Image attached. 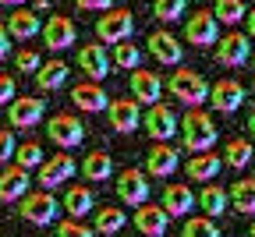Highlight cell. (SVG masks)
<instances>
[{"label":"cell","instance_id":"52a82bcc","mask_svg":"<svg viewBox=\"0 0 255 237\" xmlns=\"http://www.w3.org/2000/svg\"><path fill=\"white\" fill-rule=\"evenodd\" d=\"M149 177H145V170H135V166H128V170H121L117 174V195H121V202L124 206H145L149 202Z\"/></svg>","mask_w":255,"mask_h":237},{"label":"cell","instance_id":"7bdbcfd3","mask_svg":"<svg viewBox=\"0 0 255 237\" xmlns=\"http://www.w3.org/2000/svg\"><path fill=\"white\" fill-rule=\"evenodd\" d=\"M245 25H248V36L255 39V7H248V14H245Z\"/></svg>","mask_w":255,"mask_h":237},{"label":"cell","instance_id":"9a60e30c","mask_svg":"<svg viewBox=\"0 0 255 237\" xmlns=\"http://www.w3.org/2000/svg\"><path fill=\"white\" fill-rule=\"evenodd\" d=\"M145 46H149V53H152L159 64H167V67H177V64H181V57H184V46L177 43V36H170L167 28L152 32V36L145 39Z\"/></svg>","mask_w":255,"mask_h":237},{"label":"cell","instance_id":"8d00e7d4","mask_svg":"<svg viewBox=\"0 0 255 237\" xmlns=\"http://www.w3.org/2000/svg\"><path fill=\"white\" fill-rule=\"evenodd\" d=\"M14 67H18L21 75H36L39 67H43V60H39L36 50H18V53H14Z\"/></svg>","mask_w":255,"mask_h":237},{"label":"cell","instance_id":"f6af8a7d","mask_svg":"<svg viewBox=\"0 0 255 237\" xmlns=\"http://www.w3.org/2000/svg\"><path fill=\"white\" fill-rule=\"evenodd\" d=\"M252 237H255V220H252Z\"/></svg>","mask_w":255,"mask_h":237},{"label":"cell","instance_id":"7dc6e473","mask_svg":"<svg viewBox=\"0 0 255 237\" xmlns=\"http://www.w3.org/2000/svg\"><path fill=\"white\" fill-rule=\"evenodd\" d=\"M252 163H255V159H252Z\"/></svg>","mask_w":255,"mask_h":237},{"label":"cell","instance_id":"f35d334b","mask_svg":"<svg viewBox=\"0 0 255 237\" xmlns=\"http://www.w3.org/2000/svg\"><path fill=\"white\" fill-rule=\"evenodd\" d=\"M14 159V131H0V163Z\"/></svg>","mask_w":255,"mask_h":237},{"label":"cell","instance_id":"4fadbf2b","mask_svg":"<svg viewBox=\"0 0 255 237\" xmlns=\"http://www.w3.org/2000/svg\"><path fill=\"white\" fill-rule=\"evenodd\" d=\"M245 60H252V43H248V36H241V32H227V36H220V43H216V64H223V67H241Z\"/></svg>","mask_w":255,"mask_h":237},{"label":"cell","instance_id":"4316f807","mask_svg":"<svg viewBox=\"0 0 255 237\" xmlns=\"http://www.w3.org/2000/svg\"><path fill=\"white\" fill-rule=\"evenodd\" d=\"M92 206H96V195H92V188L71 184V188H68V195H64V213H68L71 220L89 216V213H92Z\"/></svg>","mask_w":255,"mask_h":237},{"label":"cell","instance_id":"f546056e","mask_svg":"<svg viewBox=\"0 0 255 237\" xmlns=\"http://www.w3.org/2000/svg\"><path fill=\"white\" fill-rule=\"evenodd\" d=\"M124 223H128V216H124L117 206H103V209H100V216H96V234L114 237V234H121V230H124Z\"/></svg>","mask_w":255,"mask_h":237},{"label":"cell","instance_id":"ab89813d","mask_svg":"<svg viewBox=\"0 0 255 237\" xmlns=\"http://www.w3.org/2000/svg\"><path fill=\"white\" fill-rule=\"evenodd\" d=\"M14 103V78L11 75H0V107Z\"/></svg>","mask_w":255,"mask_h":237},{"label":"cell","instance_id":"603a6c76","mask_svg":"<svg viewBox=\"0 0 255 237\" xmlns=\"http://www.w3.org/2000/svg\"><path fill=\"white\" fill-rule=\"evenodd\" d=\"M159 209L167 216H188L195 209V195H191V188H184V184H167L163 188V206Z\"/></svg>","mask_w":255,"mask_h":237},{"label":"cell","instance_id":"7402d4cb","mask_svg":"<svg viewBox=\"0 0 255 237\" xmlns=\"http://www.w3.org/2000/svg\"><path fill=\"white\" fill-rule=\"evenodd\" d=\"M4 28H7V36H14V39H36L39 28H43V21L36 18L32 7H14Z\"/></svg>","mask_w":255,"mask_h":237},{"label":"cell","instance_id":"ba28073f","mask_svg":"<svg viewBox=\"0 0 255 237\" xmlns=\"http://www.w3.org/2000/svg\"><path fill=\"white\" fill-rule=\"evenodd\" d=\"M184 39L191 46H216L220 43V21L213 18V11H195L184 21Z\"/></svg>","mask_w":255,"mask_h":237},{"label":"cell","instance_id":"277c9868","mask_svg":"<svg viewBox=\"0 0 255 237\" xmlns=\"http://www.w3.org/2000/svg\"><path fill=\"white\" fill-rule=\"evenodd\" d=\"M46 134H50L53 145L75 149V145L85 142V124H82V117H75V114H57V117L46 120Z\"/></svg>","mask_w":255,"mask_h":237},{"label":"cell","instance_id":"836d02e7","mask_svg":"<svg viewBox=\"0 0 255 237\" xmlns=\"http://www.w3.org/2000/svg\"><path fill=\"white\" fill-rule=\"evenodd\" d=\"M43 145H36V142H25V145H18L14 149V166H21V170H32V166H43Z\"/></svg>","mask_w":255,"mask_h":237},{"label":"cell","instance_id":"8fae6325","mask_svg":"<svg viewBox=\"0 0 255 237\" xmlns=\"http://www.w3.org/2000/svg\"><path fill=\"white\" fill-rule=\"evenodd\" d=\"M43 110H46L43 99H36V96H18L14 103L7 107V124L18 127V131H28V127H36V124L43 120Z\"/></svg>","mask_w":255,"mask_h":237},{"label":"cell","instance_id":"e575fe53","mask_svg":"<svg viewBox=\"0 0 255 237\" xmlns=\"http://www.w3.org/2000/svg\"><path fill=\"white\" fill-rule=\"evenodd\" d=\"M181 237H220V227L209 216H191V220H184Z\"/></svg>","mask_w":255,"mask_h":237},{"label":"cell","instance_id":"ac0fdd59","mask_svg":"<svg viewBox=\"0 0 255 237\" xmlns=\"http://www.w3.org/2000/svg\"><path fill=\"white\" fill-rule=\"evenodd\" d=\"M159 92H163V82L156 78V71H145V67L131 71V99H135V103L156 107L159 103Z\"/></svg>","mask_w":255,"mask_h":237},{"label":"cell","instance_id":"44dd1931","mask_svg":"<svg viewBox=\"0 0 255 237\" xmlns=\"http://www.w3.org/2000/svg\"><path fill=\"white\" fill-rule=\"evenodd\" d=\"M184 170H188V177H191V181H199V184H213V181H216V174L223 170V159H220L216 152H195V156L184 163Z\"/></svg>","mask_w":255,"mask_h":237},{"label":"cell","instance_id":"60d3db41","mask_svg":"<svg viewBox=\"0 0 255 237\" xmlns=\"http://www.w3.org/2000/svg\"><path fill=\"white\" fill-rule=\"evenodd\" d=\"M78 7H82V11H100V14H107V11H110L107 0H78Z\"/></svg>","mask_w":255,"mask_h":237},{"label":"cell","instance_id":"bcb514c9","mask_svg":"<svg viewBox=\"0 0 255 237\" xmlns=\"http://www.w3.org/2000/svg\"><path fill=\"white\" fill-rule=\"evenodd\" d=\"M252 71H255V57H252Z\"/></svg>","mask_w":255,"mask_h":237},{"label":"cell","instance_id":"d6a6232c","mask_svg":"<svg viewBox=\"0 0 255 237\" xmlns=\"http://www.w3.org/2000/svg\"><path fill=\"white\" fill-rule=\"evenodd\" d=\"M245 14H248V7L241 4V0H220V4L213 7V18L223 21V25H238Z\"/></svg>","mask_w":255,"mask_h":237},{"label":"cell","instance_id":"7c38bea8","mask_svg":"<svg viewBox=\"0 0 255 237\" xmlns=\"http://www.w3.org/2000/svg\"><path fill=\"white\" fill-rule=\"evenodd\" d=\"M78 67H82V75H89V82H96L100 85L107 75H110V57H107V46H100V43H85V46H78Z\"/></svg>","mask_w":255,"mask_h":237},{"label":"cell","instance_id":"cb8c5ba5","mask_svg":"<svg viewBox=\"0 0 255 237\" xmlns=\"http://www.w3.org/2000/svg\"><path fill=\"white\" fill-rule=\"evenodd\" d=\"M28 195V170L21 166H7L0 174V202H21Z\"/></svg>","mask_w":255,"mask_h":237},{"label":"cell","instance_id":"ee69618b","mask_svg":"<svg viewBox=\"0 0 255 237\" xmlns=\"http://www.w3.org/2000/svg\"><path fill=\"white\" fill-rule=\"evenodd\" d=\"M248 131H252V138H255V110H252V117H248Z\"/></svg>","mask_w":255,"mask_h":237},{"label":"cell","instance_id":"7a4b0ae2","mask_svg":"<svg viewBox=\"0 0 255 237\" xmlns=\"http://www.w3.org/2000/svg\"><path fill=\"white\" fill-rule=\"evenodd\" d=\"M131 32H135V14L128 7H110L96 21V43L121 46V43H131Z\"/></svg>","mask_w":255,"mask_h":237},{"label":"cell","instance_id":"9c48e42d","mask_svg":"<svg viewBox=\"0 0 255 237\" xmlns=\"http://www.w3.org/2000/svg\"><path fill=\"white\" fill-rule=\"evenodd\" d=\"M107 120H110V127H114V131L131 134V131H138V127H142V110H138L135 99L121 96V99H110V103H107Z\"/></svg>","mask_w":255,"mask_h":237},{"label":"cell","instance_id":"5bb4252c","mask_svg":"<svg viewBox=\"0 0 255 237\" xmlns=\"http://www.w3.org/2000/svg\"><path fill=\"white\" fill-rule=\"evenodd\" d=\"M75 39H78V28H75L71 18H64V14L46 18V25H43V43H46V50H68V46H75Z\"/></svg>","mask_w":255,"mask_h":237},{"label":"cell","instance_id":"f1b7e54d","mask_svg":"<svg viewBox=\"0 0 255 237\" xmlns=\"http://www.w3.org/2000/svg\"><path fill=\"white\" fill-rule=\"evenodd\" d=\"M82 174L89 177V181H107L110 174H114V159L107 156V152H89L85 156V163H82Z\"/></svg>","mask_w":255,"mask_h":237},{"label":"cell","instance_id":"484cf974","mask_svg":"<svg viewBox=\"0 0 255 237\" xmlns=\"http://www.w3.org/2000/svg\"><path fill=\"white\" fill-rule=\"evenodd\" d=\"M68 75H71V67L64 64V60H46L39 71H36V85H39L43 92H57V89H64Z\"/></svg>","mask_w":255,"mask_h":237},{"label":"cell","instance_id":"d590c367","mask_svg":"<svg viewBox=\"0 0 255 237\" xmlns=\"http://www.w3.org/2000/svg\"><path fill=\"white\" fill-rule=\"evenodd\" d=\"M152 11L159 21H177V18H184V0H156Z\"/></svg>","mask_w":255,"mask_h":237},{"label":"cell","instance_id":"30bf717a","mask_svg":"<svg viewBox=\"0 0 255 237\" xmlns=\"http://www.w3.org/2000/svg\"><path fill=\"white\" fill-rule=\"evenodd\" d=\"M75 177V159L68 152H57V156H46L43 166H39V188L50 191V188H60Z\"/></svg>","mask_w":255,"mask_h":237},{"label":"cell","instance_id":"ffe728a7","mask_svg":"<svg viewBox=\"0 0 255 237\" xmlns=\"http://www.w3.org/2000/svg\"><path fill=\"white\" fill-rule=\"evenodd\" d=\"M71 103H75L78 110H85V114H100V110H107L110 96L103 92V85H96V82H82V85H75V89H71Z\"/></svg>","mask_w":255,"mask_h":237},{"label":"cell","instance_id":"d6986e66","mask_svg":"<svg viewBox=\"0 0 255 237\" xmlns=\"http://www.w3.org/2000/svg\"><path fill=\"white\" fill-rule=\"evenodd\" d=\"M131 220H135V227H138L145 237H163V234H167V227H170V216L159 209V206H152V202L138 206Z\"/></svg>","mask_w":255,"mask_h":237},{"label":"cell","instance_id":"d4e9b609","mask_svg":"<svg viewBox=\"0 0 255 237\" xmlns=\"http://www.w3.org/2000/svg\"><path fill=\"white\" fill-rule=\"evenodd\" d=\"M227 202L241 216H255V177H241L227 188Z\"/></svg>","mask_w":255,"mask_h":237},{"label":"cell","instance_id":"1f68e13d","mask_svg":"<svg viewBox=\"0 0 255 237\" xmlns=\"http://www.w3.org/2000/svg\"><path fill=\"white\" fill-rule=\"evenodd\" d=\"M114 67H121V71H138V64H142V50L131 46V43H121L114 46V57H110Z\"/></svg>","mask_w":255,"mask_h":237},{"label":"cell","instance_id":"2e32d148","mask_svg":"<svg viewBox=\"0 0 255 237\" xmlns=\"http://www.w3.org/2000/svg\"><path fill=\"white\" fill-rule=\"evenodd\" d=\"M209 99H213V110L216 114H234L241 103H245V85L234 82V78H223L209 89Z\"/></svg>","mask_w":255,"mask_h":237},{"label":"cell","instance_id":"b9f144b4","mask_svg":"<svg viewBox=\"0 0 255 237\" xmlns=\"http://www.w3.org/2000/svg\"><path fill=\"white\" fill-rule=\"evenodd\" d=\"M7 53H11V36H7V28L0 25V60H4Z\"/></svg>","mask_w":255,"mask_h":237},{"label":"cell","instance_id":"e0dca14e","mask_svg":"<svg viewBox=\"0 0 255 237\" xmlns=\"http://www.w3.org/2000/svg\"><path fill=\"white\" fill-rule=\"evenodd\" d=\"M177 166H181V152H177L170 142H156V145L149 149V156H145V170H149L152 177H170Z\"/></svg>","mask_w":255,"mask_h":237},{"label":"cell","instance_id":"83f0119b","mask_svg":"<svg viewBox=\"0 0 255 237\" xmlns=\"http://www.w3.org/2000/svg\"><path fill=\"white\" fill-rule=\"evenodd\" d=\"M220 159L227 163V166H234V170H245V166L255 159V152H252V142H248V138H231Z\"/></svg>","mask_w":255,"mask_h":237},{"label":"cell","instance_id":"3957f363","mask_svg":"<svg viewBox=\"0 0 255 237\" xmlns=\"http://www.w3.org/2000/svg\"><path fill=\"white\" fill-rule=\"evenodd\" d=\"M167 89H170V96L177 103H188V107H199V103L209 99V82L199 71H191V67H177L170 75V82H167Z\"/></svg>","mask_w":255,"mask_h":237},{"label":"cell","instance_id":"4dcf8cb0","mask_svg":"<svg viewBox=\"0 0 255 237\" xmlns=\"http://www.w3.org/2000/svg\"><path fill=\"white\" fill-rule=\"evenodd\" d=\"M199 206L206 209V216H223V209L231 206V202H227V188H202Z\"/></svg>","mask_w":255,"mask_h":237},{"label":"cell","instance_id":"8992f818","mask_svg":"<svg viewBox=\"0 0 255 237\" xmlns=\"http://www.w3.org/2000/svg\"><path fill=\"white\" fill-rule=\"evenodd\" d=\"M142 127H145V134L152 142H170L177 134V114L167 103H156L142 114Z\"/></svg>","mask_w":255,"mask_h":237},{"label":"cell","instance_id":"5b68a950","mask_svg":"<svg viewBox=\"0 0 255 237\" xmlns=\"http://www.w3.org/2000/svg\"><path fill=\"white\" fill-rule=\"evenodd\" d=\"M60 213V202L50 195V191H28L21 198V216L28 223H36V227H50Z\"/></svg>","mask_w":255,"mask_h":237},{"label":"cell","instance_id":"6da1fadb","mask_svg":"<svg viewBox=\"0 0 255 237\" xmlns=\"http://www.w3.org/2000/svg\"><path fill=\"white\" fill-rule=\"evenodd\" d=\"M177 134L184 138V149L195 156V152H213L216 138H220V131L213 124V117L206 110H188L184 120H177Z\"/></svg>","mask_w":255,"mask_h":237},{"label":"cell","instance_id":"74e56055","mask_svg":"<svg viewBox=\"0 0 255 237\" xmlns=\"http://www.w3.org/2000/svg\"><path fill=\"white\" fill-rule=\"evenodd\" d=\"M96 230L92 227H85V223H78V220H64V223H57V237H92Z\"/></svg>","mask_w":255,"mask_h":237}]
</instances>
